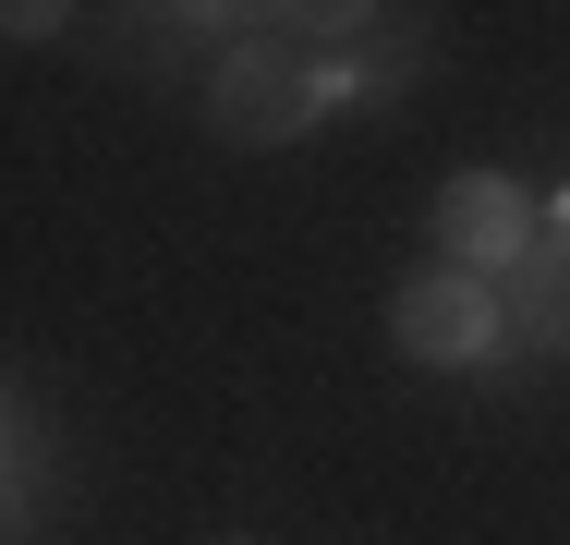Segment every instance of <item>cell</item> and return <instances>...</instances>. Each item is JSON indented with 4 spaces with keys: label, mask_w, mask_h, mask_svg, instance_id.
<instances>
[{
    "label": "cell",
    "mask_w": 570,
    "mask_h": 545,
    "mask_svg": "<svg viewBox=\"0 0 570 545\" xmlns=\"http://www.w3.org/2000/svg\"><path fill=\"white\" fill-rule=\"evenodd\" d=\"M547 242H570V195H559V207H547Z\"/></svg>",
    "instance_id": "cell-5"
},
{
    "label": "cell",
    "mask_w": 570,
    "mask_h": 545,
    "mask_svg": "<svg viewBox=\"0 0 570 545\" xmlns=\"http://www.w3.org/2000/svg\"><path fill=\"white\" fill-rule=\"evenodd\" d=\"M389 339H401V364H485L510 339V304L473 267H425V279L389 291Z\"/></svg>",
    "instance_id": "cell-2"
},
{
    "label": "cell",
    "mask_w": 570,
    "mask_h": 545,
    "mask_svg": "<svg viewBox=\"0 0 570 545\" xmlns=\"http://www.w3.org/2000/svg\"><path fill=\"white\" fill-rule=\"evenodd\" d=\"M316 109H341V73H328L316 49H292L279 24H267V37H230L219 73H207V121H219L230 146H292Z\"/></svg>",
    "instance_id": "cell-1"
},
{
    "label": "cell",
    "mask_w": 570,
    "mask_h": 545,
    "mask_svg": "<svg viewBox=\"0 0 570 545\" xmlns=\"http://www.w3.org/2000/svg\"><path fill=\"white\" fill-rule=\"evenodd\" d=\"M207 545H267V534H207Z\"/></svg>",
    "instance_id": "cell-6"
},
{
    "label": "cell",
    "mask_w": 570,
    "mask_h": 545,
    "mask_svg": "<svg viewBox=\"0 0 570 545\" xmlns=\"http://www.w3.org/2000/svg\"><path fill=\"white\" fill-rule=\"evenodd\" d=\"M534 242H547V207H534L510 170H450V182H438V267L510 279Z\"/></svg>",
    "instance_id": "cell-3"
},
{
    "label": "cell",
    "mask_w": 570,
    "mask_h": 545,
    "mask_svg": "<svg viewBox=\"0 0 570 545\" xmlns=\"http://www.w3.org/2000/svg\"><path fill=\"white\" fill-rule=\"evenodd\" d=\"M498 304H510V339H522V351L570 364V242H534V255L498 279Z\"/></svg>",
    "instance_id": "cell-4"
}]
</instances>
